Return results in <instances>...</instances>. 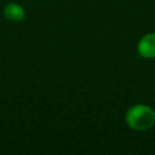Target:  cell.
I'll use <instances>...</instances> for the list:
<instances>
[{
  "instance_id": "cell-3",
  "label": "cell",
  "mask_w": 155,
  "mask_h": 155,
  "mask_svg": "<svg viewBox=\"0 0 155 155\" xmlns=\"http://www.w3.org/2000/svg\"><path fill=\"white\" fill-rule=\"evenodd\" d=\"M5 16L10 21L18 22L25 18V10L17 3H9L5 8Z\"/></svg>"
},
{
  "instance_id": "cell-1",
  "label": "cell",
  "mask_w": 155,
  "mask_h": 155,
  "mask_svg": "<svg viewBox=\"0 0 155 155\" xmlns=\"http://www.w3.org/2000/svg\"><path fill=\"white\" fill-rule=\"evenodd\" d=\"M125 121L135 131H147L155 124V113L149 106L137 104L127 112Z\"/></svg>"
},
{
  "instance_id": "cell-2",
  "label": "cell",
  "mask_w": 155,
  "mask_h": 155,
  "mask_svg": "<svg viewBox=\"0 0 155 155\" xmlns=\"http://www.w3.org/2000/svg\"><path fill=\"white\" fill-rule=\"evenodd\" d=\"M138 53L146 58H155V33H149L140 39Z\"/></svg>"
}]
</instances>
